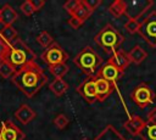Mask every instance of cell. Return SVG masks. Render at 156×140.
<instances>
[{"label": "cell", "instance_id": "obj_1", "mask_svg": "<svg viewBox=\"0 0 156 140\" xmlns=\"http://www.w3.org/2000/svg\"><path fill=\"white\" fill-rule=\"evenodd\" d=\"M12 83L27 97H33L46 83L48 78L37 62H29L12 75Z\"/></svg>", "mask_w": 156, "mask_h": 140}, {"label": "cell", "instance_id": "obj_2", "mask_svg": "<svg viewBox=\"0 0 156 140\" xmlns=\"http://www.w3.org/2000/svg\"><path fill=\"white\" fill-rule=\"evenodd\" d=\"M5 61H7L16 71H18L27 63L35 62V54L20 38H17L13 43L10 44V49L5 56Z\"/></svg>", "mask_w": 156, "mask_h": 140}, {"label": "cell", "instance_id": "obj_3", "mask_svg": "<svg viewBox=\"0 0 156 140\" xmlns=\"http://www.w3.org/2000/svg\"><path fill=\"white\" fill-rule=\"evenodd\" d=\"M74 65L88 77H96L102 66V60L95 50L87 46L82 49L73 58Z\"/></svg>", "mask_w": 156, "mask_h": 140}, {"label": "cell", "instance_id": "obj_4", "mask_svg": "<svg viewBox=\"0 0 156 140\" xmlns=\"http://www.w3.org/2000/svg\"><path fill=\"white\" fill-rule=\"evenodd\" d=\"M123 35L112 26V24H106L95 37L94 40L95 43L104 49L105 51L110 52H116L121 50V44L123 43Z\"/></svg>", "mask_w": 156, "mask_h": 140}, {"label": "cell", "instance_id": "obj_5", "mask_svg": "<svg viewBox=\"0 0 156 140\" xmlns=\"http://www.w3.org/2000/svg\"><path fill=\"white\" fill-rule=\"evenodd\" d=\"M139 34L154 49H156V12L144 16L140 21Z\"/></svg>", "mask_w": 156, "mask_h": 140}, {"label": "cell", "instance_id": "obj_6", "mask_svg": "<svg viewBox=\"0 0 156 140\" xmlns=\"http://www.w3.org/2000/svg\"><path fill=\"white\" fill-rule=\"evenodd\" d=\"M152 6L151 0H132L126 1V16L128 19H136L140 21L147 10Z\"/></svg>", "mask_w": 156, "mask_h": 140}, {"label": "cell", "instance_id": "obj_7", "mask_svg": "<svg viewBox=\"0 0 156 140\" xmlns=\"http://www.w3.org/2000/svg\"><path fill=\"white\" fill-rule=\"evenodd\" d=\"M41 58L50 67V66H55L58 63H65L68 58V55L57 43L54 41L48 49L44 50V52L41 54Z\"/></svg>", "mask_w": 156, "mask_h": 140}, {"label": "cell", "instance_id": "obj_8", "mask_svg": "<svg viewBox=\"0 0 156 140\" xmlns=\"http://www.w3.org/2000/svg\"><path fill=\"white\" fill-rule=\"evenodd\" d=\"M130 97L134 101V103H136L140 108H144L154 101L155 93L152 91V89L149 85L141 83V84L136 85L133 89V91L130 94Z\"/></svg>", "mask_w": 156, "mask_h": 140}, {"label": "cell", "instance_id": "obj_9", "mask_svg": "<svg viewBox=\"0 0 156 140\" xmlns=\"http://www.w3.org/2000/svg\"><path fill=\"white\" fill-rule=\"evenodd\" d=\"M77 93L89 103H93L98 100L96 96V86H95V77H88L85 80H83L78 88Z\"/></svg>", "mask_w": 156, "mask_h": 140}, {"label": "cell", "instance_id": "obj_10", "mask_svg": "<svg viewBox=\"0 0 156 140\" xmlns=\"http://www.w3.org/2000/svg\"><path fill=\"white\" fill-rule=\"evenodd\" d=\"M0 138L1 140H24L26 134L11 121H5L1 123Z\"/></svg>", "mask_w": 156, "mask_h": 140}, {"label": "cell", "instance_id": "obj_11", "mask_svg": "<svg viewBox=\"0 0 156 140\" xmlns=\"http://www.w3.org/2000/svg\"><path fill=\"white\" fill-rule=\"evenodd\" d=\"M95 86H96V96H98V101H104L106 100L112 90H113V85L111 82H107L100 77H95Z\"/></svg>", "mask_w": 156, "mask_h": 140}, {"label": "cell", "instance_id": "obj_12", "mask_svg": "<svg viewBox=\"0 0 156 140\" xmlns=\"http://www.w3.org/2000/svg\"><path fill=\"white\" fill-rule=\"evenodd\" d=\"M121 74L122 73L117 69V67H115L112 63H110L107 61V63H105V65L101 66V68L98 72L96 77H100V78H102V79L112 83V82H116L121 77Z\"/></svg>", "mask_w": 156, "mask_h": 140}, {"label": "cell", "instance_id": "obj_13", "mask_svg": "<svg viewBox=\"0 0 156 140\" xmlns=\"http://www.w3.org/2000/svg\"><path fill=\"white\" fill-rule=\"evenodd\" d=\"M108 62L112 63L115 67H117V69L121 73H123L128 68V66L130 63V61L128 58V55L124 51H122V50H118V51L113 52L111 55V57L108 58Z\"/></svg>", "mask_w": 156, "mask_h": 140}, {"label": "cell", "instance_id": "obj_14", "mask_svg": "<svg viewBox=\"0 0 156 140\" xmlns=\"http://www.w3.org/2000/svg\"><path fill=\"white\" fill-rule=\"evenodd\" d=\"M17 18H18V15L11 5L5 4L0 9V23L2 26H12Z\"/></svg>", "mask_w": 156, "mask_h": 140}, {"label": "cell", "instance_id": "obj_15", "mask_svg": "<svg viewBox=\"0 0 156 140\" xmlns=\"http://www.w3.org/2000/svg\"><path fill=\"white\" fill-rule=\"evenodd\" d=\"M13 114H15L16 119H17L20 123H22V124H28L30 121H33V119L35 118V112H34L28 105H26V103L21 105V106L15 111Z\"/></svg>", "mask_w": 156, "mask_h": 140}, {"label": "cell", "instance_id": "obj_16", "mask_svg": "<svg viewBox=\"0 0 156 140\" xmlns=\"http://www.w3.org/2000/svg\"><path fill=\"white\" fill-rule=\"evenodd\" d=\"M146 121H144L141 117L139 116H132L126 123H124V128L127 129V131L129 134H132L133 136H138L139 133L141 131V129L144 128Z\"/></svg>", "mask_w": 156, "mask_h": 140}, {"label": "cell", "instance_id": "obj_17", "mask_svg": "<svg viewBox=\"0 0 156 140\" xmlns=\"http://www.w3.org/2000/svg\"><path fill=\"white\" fill-rule=\"evenodd\" d=\"M94 140H127L113 125H106L99 134L95 136Z\"/></svg>", "mask_w": 156, "mask_h": 140}, {"label": "cell", "instance_id": "obj_18", "mask_svg": "<svg viewBox=\"0 0 156 140\" xmlns=\"http://www.w3.org/2000/svg\"><path fill=\"white\" fill-rule=\"evenodd\" d=\"M127 55H128L129 61L135 63V65H140L147 57V52L139 45H135L129 52H127Z\"/></svg>", "mask_w": 156, "mask_h": 140}, {"label": "cell", "instance_id": "obj_19", "mask_svg": "<svg viewBox=\"0 0 156 140\" xmlns=\"http://www.w3.org/2000/svg\"><path fill=\"white\" fill-rule=\"evenodd\" d=\"M93 13V11L85 5V2L83 1V0H80L79 1V4H78V6H77V9L74 10V12L71 15V16H73V17H76L77 19H79L80 22H85L89 17H90V15Z\"/></svg>", "mask_w": 156, "mask_h": 140}, {"label": "cell", "instance_id": "obj_20", "mask_svg": "<svg viewBox=\"0 0 156 140\" xmlns=\"http://www.w3.org/2000/svg\"><path fill=\"white\" fill-rule=\"evenodd\" d=\"M0 38L4 41H6L7 44H11L18 38V34H17V30L12 26H2L1 24V27H0Z\"/></svg>", "mask_w": 156, "mask_h": 140}, {"label": "cell", "instance_id": "obj_21", "mask_svg": "<svg viewBox=\"0 0 156 140\" xmlns=\"http://www.w3.org/2000/svg\"><path fill=\"white\" fill-rule=\"evenodd\" d=\"M49 89L56 95V96H61L63 95L67 89H68V84L62 79V78H55L50 84H49Z\"/></svg>", "mask_w": 156, "mask_h": 140}, {"label": "cell", "instance_id": "obj_22", "mask_svg": "<svg viewBox=\"0 0 156 140\" xmlns=\"http://www.w3.org/2000/svg\"><path fill=\"white\" fill-rule=\"evenodd\" d=\"M138 136L141 140H156V123L146 122Z\"/></svg>", "mask_w": 156, "mask_h": 140}, {"label": "cell", "instance_id": "obj_23", "mask_svg": "<svg viewBox=\"0 0 156 140\" xmlns=\"http://www.w3.org/2000/svg\"><path fill=\"white\" fill-rule=\"evenodd\" d=\"M108 12L113 17H121L122 15L126 13V1H123V0H115L108 6Z\"/></svg>", "mask_w": 156, "mask_h": 140}, {"label": "cell", "instance_id": "obj_24", "mask_svg": "<svg viewBox=\"0 0 156 140\" xmlns=\"http://www.w3.org/2000/svg\"><path fill=\"white\" fill-rule=\"evenodd\" d=\"M49 71L55 78H62L63 75H66L68 73L69 67L66 63H58V65H55V66H50Z\"/></svg>", "mask_w": 156, "mask_h": 140}, {"label": "cell", "instance_id": "obj_25", "mask_svg": "<svg viewBox=\"0 0 156 140\" xmlns=\"http://www.w3.org/2000/svg\"><path fill=\"white\" fill-rule=\"evenodd\" d=\"M15 73H16V69L7 61L4 60L0 62V77H2L4 79H9V78H12Z\"/></svg>", "mask_w": 156, "mask_h": 140}, {"label": "cell", "instance_id": "obj_26", "mask_svg": "<svg viewBox=\"0 0 156 140\" xmlns=\"http://www.w3.org/2000/svg\"><path fill=\"white\" fill-rule=\"evenodd\" d=\"M37 41H38V44H39L40 46L48 49V47L54 43V39H52V37L50 35L49 32L43 30V32H40V33L38 34V37H37Z\"/></svg>", "mask_w": 156, "mask_h": 140}, {"label": "cell", "instance_id": "obj_27", "mask_svg": "<svg viewBox=\"0 0 156 140\" xmlns=\"http://www.w3.org/2000/svg\"><path fill=\"white\" fill-rule=\"evenodd\" d=\"M54 124L57 129H65L68 124H69V118L65 114V113H58L55 118H54Z\"/></svg>", "mask_w": 156, "mask_h": 140}, {"label": "cell", "instance_id": "obj_28", "mask_svg": "<svg viewBox=\"0 0 156 140\" xmlns=\"http://www.w3.org/2000/svg\"><path fill=\"white\" fill-rule=\"evenodd\" d=\"M139 28H140V22L136 21V19H128L124 24V29L130 33V34H134V33H138L139 32Z\"/></svg>", "mask_w": 156, "mask_h": 140}, {"label": "cell", "instance_id": "obj_29", "mask_svg": "<svg viewBox=\"0 0 156 140\" xmlns=\"http://www.w3.org/2000/svg\"><path fill=\"white\" fill-rule=\"evenodd\" d=\"M20 9H21V11L26 16H30V15H33L35 12L34 9H33V5H32V1L30 0H26L24 2H22L21 6H20Z\"/></svg>", "mask_w": 156, "mask_h": 140}, {"label": "cell", "instance_id": "obj_30", "mask_svg": "<svg viewBox=\"0 0 156 140\" xmlns=\"http://www.w3.org/2000/svg\"><path fill=\"white\" fill-rule=\"evenodd\" d=\"M79 1H80V0H68V1H66V2L63 4V9H65L69 15H72V13L74 12V10L77 9Z\"/></svg>", "mask_w": 156, "mask_h": 140}, {"label": "cell", "instance_id": "obj_31", "mask_svg": "<svg viewBox=\"0 0 156 140\" xmlns=\"http://www.w3.org/2000/svg\"><path fill=\"white\" fill-rule=\"evenodd\" d=\"M9 49H10V44H7L6 41H4L0 38V62L5 60V56L9 51Z\"/></svg>", "mask_w": 156, "mask_h": 140}, {"label": "cell", "instance_id": "obj_32", "mask_svg": "<svg viewBox=\"0 0 156 140\" xmlns=\"http://www.w3.org/2000/svg\"><path fill=\"white\" fill-rule=\"evenodd\" d=\"M85 2V5L91 10L94 11L95 9H98L100 5H101V0H83Z\"/></svg>", "mask_w": 156, "mask_h": 140}, {"label": "cell", "instance_id": "obj_33", "mask_svg": "<svg viewBox=\"0 0 156 140\" xmlns=\"http://www.w3.org/2000/svg\"><path fill=\"white\" fill-rule=\"evenodd\" d=\"M68 24H69V27H72L73 29H78V28H80V26L83 24V22H80V21L77 19L76 17L71 16L69 19H68Z\"/></svg>", "mask_w": 156, "mask_h": 140}, {"label": "cell", "instance_id": "obj_34", "mask_svg": "<svg viewBox=\"0 0 156 140\" xmlns=\"http://www.w3.org/2000/svg\"><path fill=\"white\" fill-rule=\"evenodd\" d=\"M32 1V5H33V9L34 11H39L43 9V6L45 5V1L44 0H30Z\"/></svg>", "mask_w": 156, "mask_h": 140}, {"label": "cell", "instance_id": "obj_35", "mask_svg": "<svg viewBox=\"0 0 156 140\" xmlns=\"http://www.w3.org/2000/svg\"><path fill=\"white\" fill-rule=\"evenodd\" d=\"M149 123H156V107H154L149 113H147V121Z\"/></svg>", "mask_w": 156, "mask_h": 140}, {"label": "cell", "instance_id": "obj_36", "mask_svg": "<svg viewBox=\"0 0 156 140\" xmlns=\"http://www.w3.org/2000/svg\"><path fill=\"white\" fill-rule=\"evenodd\" d=\"M0 140H1V138H0Z\"/></svg>", "mask_w": 156, "mask_h": 140}]
</instances>
